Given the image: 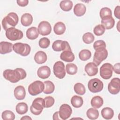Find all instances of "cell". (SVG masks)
I'll return each mask as SVG.
<instances>
[{
    "label": "cell",
    "instance_id": "9a60e30c",
    "mask_svg": "<svg viewBox=\"0 0 120 120\" xmlns=\"http://www.w3.org/2000/svg\"><path fill=\"white\" fill-rule=\"evenodd\" d=\"M84 70L87 75L90 76L96 75L98 72V67L94 62L87 63L85 66Z\"/></svg>",
    "mask_w": 120,
    "mask_h": 120
},
{
    "label": "cell",
    "instance_id": "9c48e42d",
    "mask_svg": "<svg viewBox=\"0 0 120 120\" xmlns=\"http://www.w3.org/2000/svg\"><path fill=\"white\" fill-rule=\"evenodd\" d=\"M113 70V68L111 64L105 63L100 68V75L104 79H109L112 76Z\"/></svg>",
    "mask_w": 120,
    "mask_h": 120
},
{
    "label": "cell",
    "instance_id": "8d00e7d4",
    "mask_svg": "<svg viewBox=\"0 0 120 120\" xmlns=\"http://www.w3.org/2000/svg\"><path fill=\"white\" fill-rule=\"evenodd\" d=\"M95 39V37L93 34L90 32H87L83 34L82 36L83 41L87 44H89L92 43Z\"/></svg>",
    "mask_w": 120,
    "mask_h": 120
},
{
    "label": "cell",
    "instance_id": "ee69618b",
    "mask_svg": "<svg viewBox=\"0 0 120 120\" xmlns=\"http://www.w3.org/2000/svg\"><path fill=\"white\" fill-rule=\"evenodd\" d=\"M17 4L21 7H25L26 6L28 3L29 0H17L16 1Z\"/></svg>",
    "mask_w": 120,
    "mask_h": 120
},
{
    "label": "cell",
    "instance_id": "7a4b0ae2",
    "mask_svg": "<svg viewBox=\"0 0 120 120\" xmlns=\"http://www.w3.org/2000/svg\"><path fill=\"white\" fill-rule=\"evenodd\" d=\"M18 16L14 12L9 13L2 21V25L6 31L9 28L15 27L18 22Z\"/></svg>",
    "mask_w": 120,
    "mask_h": 120
},
{
    "label": "cell",
    "instance_id": "4dcf8cb0",
    "mask_svg": "<svg viewBox=\"0 0 120 120\" xmlns=\"http://www.w3.org/2000/svg\"><path fill=\"white\" fill-rule=\"evenodd\" d=\"M73 2L69 0H62L60 4V8L64 11H69L73 7Z\"/></svg>",
    "mask_w": 120,
    "mask_h": 120
},
{
    "label": "cell",
    "instance_id": "603a6c76",
    "mask_svg": "<svg viewBox=\"0 0 120 120\" xmlns=\"http://www.w3.org/2000/svg\"><path fill=\"white\" fill-rule=\"evenodd\" d=\"M26 37L30 40L36 39L39 36L38 29L35 27H31L29 28L26 31Z\"/></svg>",
    "mask_w": 120,
    "mask_h": 120
},
{
    "label": "cell",
    "instance_id": "5bb4252c",
    "mask_svg": "<svg viewBox=\"0 0 120 120\" xmlns=\"http://www.w3.org/2000/svg\"><path fill=\"white\" fill-rule=\"evenodd\" d=\"M38 30L39 33L42 36L48 35L51 32V25L47 21H42L38 24Z\"/></svg>",
    "mask_w": 120,
    "mask_h": 120
},
{
    "label": "cell",
    "instance_id": "4316f807",
    "mask_svg": "<svg viewBox=\"0 0 120 120\" xmlns=\"http://www.w3.org/2000/svg\"><path fill=\"white\" fill-rule=\"evenodd\" d=\"M103 99L99 96H96L92 98L91 100V106L95 108H99L101 107L103 105Z\"/></svg>",
    "mask_w": 120,
    "mask_h": 120
},
{
    "label": "cell",
    "instance_id": "d6a6232c",
    "mask_svg": "<svg viewBox=\"0 0 120 120\" xmlns=\"http://www.w3.org/2000/svg\"><path fill=\"white\" fill-rule=\"evenodd\" d=\"M91 56V53L90 50L87 49H83L81 50L79 53V58L82 61L88 60Z\"/></svg>",
    "mask_w": 120,
    "mask_h": 120
},
{
    "label": "cell",
    "instance_id": "8fae6325",
    "mask_svg": "<svg viewBox=\"0 0 120 120\" xmlns=\"http://www.w3.org/2000/svg\"><path fill=\"white\" fill-rule=\"evenodd\" d=\"M52 48L54 51L60 52L64 50H71L68 43L66 41L57 40L55 41L52 45Z\"/></svg>",
    "mask_w": 120,
    "mask_h": 120
},
{
    "label": "cell",
    "instance_id": "30bf717a",
    "mask_svg": "<svg viewBox=\"0 0 120 120\" xmlns=\"http://www.w3.org/2000/svg\"><path fill=\"white\" fill-rule=\"evenodd\" d=\"M53 73L55 76L59 79H63L65 75V65L63 62L60 61H57L55 63L53 67Z\"/></svg>",
    "mask_w": 120,
    "mask_h": 120
},
{
    "label": "cell",
    "instance_id": "c3c4849f",
    "mask_svg": "<svg viewBox=\"0 0 120 120\" xmlns=\"http://www.w3.org/2000/svg\"><path fill=\"white\" fill-rule=\"evenodd\" d=\"M119 23H120V21H119V22H118V24H117V30H118L119 31H120V30H119V29H118V27H119Z\"/></svg>",
    "mask_w": 120,
    "mask_h": 120
},
{
    "label": "cell",
    "instance_id": "484cf974",
    "mask_svg": "<svg viewBox=\"0 0 120 120\" xmlns=\"http://www.w3.org/2000/svg\"><path fill=\"white\" fill-rule=\"evenodd\" d=\"M101 115L105 120L111 119L114 115L113 110L110 107H105L101 110Z\"/></svg>",
    "mask_w": 120,
    "mask_h": 120
},
{
    "label": "cell",
    "instance_id": "52a82bcc",
    "mask_svg": "<svg viewBox=\"0 0 120 120\" xmlns=\"http://www.w3.org/2000/svg\"><path fill=\"white\" fill-rule=\"evenodd\" d=\"M103 82L96 78L90 80L88 83L89 90L93 93H97L103 90Z\"/></svg>",
    "mask_w": 120,
    "mask_h": 120
},
{
    "label": "cell",
    "instance_id": "b9f144b4",
    "mask_svg": "<svg viewBox=\"0 0 120 120\" xmlns=\"http://www.w3.org/2000/svg\"><path fill=\"white\" fill-rule=\"evenodd\" d=\"M93 47L95 50H96L98 48H106V44L105 42L102 40H97L94 43Z\"/></svg>",
    "mask_w": 120,
    "mask_h": 120
},
{
    "label": "cell",
    "instance_id": "7c38bea8",
    "mask_svg": "<svg viewBox=\"0 0 120 120\" xmlns=\"http://www.w3.org/2000/svg\"><path fill=\"white\" fill-rule=\"evenodd\" d=\"M109 92L112 94H117L120 90V81L119 78H113L111 80L108 85Z\"/></svg>",
    "mask_w": 120,
    "mask_h": 120
},
{
    "label": "cell",
    "instance_id": "d6986e66",
    "mask_svg": "<svg viewBox=\"0 0 120 120\" xmlns=\"http://www.w3.org/2000/svg\"><path fill=\"white\" fill-rule=\"evenodd\" d=\"M13 45L11 43L2 41L0 43V53L2 54L9 53L12 51Z\"/></svg>",
    "mask_w": 120,
    "mask_h": 120
},
{
    "label": "cell",
    "instance_id": "83f0119b",
    "mask_svg": "<svg viewBox=\"0 0 120 120\" xmlns=\"http://www.w3.org/2000/svg\"><path fill=\"white\" fill-rule=\"evenodd\" d=\"M44 90L43 92L46 94L52 93L55 89V86L53 82L50 81H46L44 82Z\"/></svg>",
    "mask_w": 120,
    "mask_h": 120
},
{
    "label": "cell",
    "instance_id": "bcb514c9",
    "mask_svg": "<svg viewBox=\"0 0 120 120\" xmlns=\"http://www.w3.org/2000/svg\"><path fill=\"white\" fill-rule=\"evenodd\" d=\"M59 117V112H55L53 115V119L54 120H61L60 118L58 117Z\"/></svg>",
    "mask_w": 120,
    "mask_h": 120
},
{
    "label": "cell",
    "instance_id": "f546056e",
    "mask_svg": "<svg viewBox=\"0 0 120 120\" xmlns=\"http://www.w3.org/2000/svg\"><path fill=\"white\" fill-rule=\"evenodd\" d=\"M16 112L19 114H23L26 113L28 110V106L26 103L24 102L19 103L15 107Z\"/></svg>",
    "mask_w": 120,
    "mask_h": 120
},
{
    "label": "cell",
    "instance_id": "ba28073f",
    "mask_svg": "<svg viewBox=\"0 0 120 120\" xmlns=\"http://www.w3.org/2000/svg\"><path fill=\"white\" fill-rule=\"evenodd\" d=\"M6 36L9 40L15 41L22 39L23 37V33L21 30L12 27L6 31Z\"/></svg>",
    "mask_w": 120,
    "mask_h": 120
},
{
    "label": "cell",
    "instance_id": "74e56055",
    "mask_svg": "<svg viewBox=\"0 0 120 120\" xmlns=\"http://www.w3.org/2000/svg\"><path fill=\"white\" fill-rule=\"evenodd\" d=\"M105 29L102 24H98L95 27L93 30L94 33L98 36L102 35L105 32Z\"/></svg>",
    "mask_w": 120,
    "mask_h": 120
},
{
    "label": "cell",
    "instance_id": "ffe728a7",
    "mask_svg": "<svg viewBox=\"0 0 120 120\" xmlns=\"http://www.w3.org/2000/svg\"><path fill=\"white\" fill-rule=\"evenodd\" d=\"M60 58L66 62H72L75 60V55L71 50H64L61 52Z\"/></svg>",
    "mask_w": 120,
    "mask_h": 120
},
{
    "label": "cell",
    "instance_id": "60d3db41",
    "mask_svg": "<svg viewBox=\"0 0 120 120\" xmlns=\"http://www.w3.org/2000/svg\"><path fill=\"white\" fill-rule=\"evenodd\" d=\"M45 101V107L49 108L52 106L55 102L54 98L51 96L46 97L44 98Z\"/></svg>",
    "mask_w": 120,
    "mask_h": 120
},
{
    "label": "cell",
    "instance_id": "f1b7e54d",
    "mask_svg": "<svg viewBox=\"0 0 120 120\" xmlns=\"http://www.w3.org/2000/svg\"><path fill=\"white\" fill-rule=\"evenodd\" d=\"M71 103L73 107L79 108L82 106L83 103V99L81 97L75 95L71 99Z\"/></svg>",
    "mask_w": 120,
    "mask_h": 120
},
{
    "label": "cell",
    "instance_id": "836d02e7",
    "mask_svg": "<svg viewBox=\"0 0 120 120\" xmlns=\"http://www.w3.org/2000/svg\"><path fill=\"white\" fill-rule=\"evenodd\" d=\"M74 89L75 92L80 95H83L85 93L86 90L83 84L81 83H76L75 84Z\"/></svg>",
    "mask_w": 120,
    "mask_h": 120
},
{
    "label": "cell",
    "instance_id": "e575fe53",
    "mask_svg": "<svg viewBox=\"0 0 120 120\" xmlns=\"http://www.w3.org/2000/svg\"><path fill=\"white\" fill-rule=\"evenodd\" d=\"M66 70L68 74L74 75L77 72V67L74 63H68L66 65Z\"/></svg>",
    "mask_w": 120,
    "mask_h": 120
},
{
    "label": "cell",
    "instance_id": "2e32d148",
    "mask_svg": "<svg viewBox=\"0 0 120 120\" xmlns=\"http://www.w3.org/2000/svg\"><path fill=\"white\" fill-rule=\"evenodd\" d=\"M51 74V69L47 66H42L38 70L37 75L38 76L43 79L48 78Z\"/></svg>",
    "mask_w": 120,
    "mask_h": 120
},
{
    "label": "cell",
    "instance_id": "6da1fadb",
    "mask_svg": "<svg viewBox=\"0 0 120 120\" xmlns=\"http://www.w3.org/2000/svg\"><path fill=\"white\" fill-rule=\"evenodd\" d=\"M4 77L12 83H16L20 80L24 79L27 75L25 71L21 68H17L14 70L6 69L3 73Z\"/></svg>",
    "mask_w": 120,
    "mask_h": 120
},
{
    "label": "cell",
    "instance_id": "7402d4cb",
    "mask_svg": "<svg viewBox=\"0 0 120 120\" xmlns=\"http://www.w3.org/2000/svg\"><path fill=\"white\" fill-rule=\"evenodd\" d=\"M34 60L35 62L38 64H43L47 60L46 54L43 51H38L35 55Z\"/></svg>",
    "mask_w": 120,
    "mask_h": 120
},
{
    "label": "cell",
    "instance_id": "7dc6e473",
    "mask_svg": "<svg viewBox=\"0 0 120 120\" xmlns=\"http://www.w3.org/2000/svg\"><path fill=\"white\" fill-rule=\"evenodd\" d=\"M21 120H32V119L29 116H24L21 118Z\"/></svg>",
    "mask_w": 120,
    "mask_h": 120
},
{
    "label": "cell",
    "instance_id": "44dd1931",
    "mask_svg": "<svg viewBox=\"0 0 120 120\" xmlns=\"http://www.w3.org/2000/svg\"><path fill=\"white\" fill-rule=\"evenodd\" d=\"M86 11L85 6L82 3L76 4L74 8V13L77 16H81L84 15Z\"/></svg>",
    "mask_w": 120,
    "mask_h": 120
},
{
    "label": "cell",
    "instance_id": "4fadbf2b",
    "mask_svg": "<svg viewBox=\"0 0 120 120\" xmlns=\"http://www.w3.org/2000/svg\"><path fill=\"white\" fill-rule=\"evenodd\" d=\"M72 108L68 104H62L60 108L59 111V117L61 120H67L70 117L72 114Z\"/></svg>",
    "mask_w": 120,
    "mask_h": 120
},
{
    "label": "cell",
    "instance_id": "8992f818",
    "mask_svg": "<svg viewBox=\"0 0 120 120\" xmlns=\"http://www.w3.org/2000/svg\"><path fill=\"white\" fill-rule=\"evenodd\" d=\"M95 51L93 60V62L98 66L106 59L108 56V52L105 48H98Z\"/></svg>",
    "mask_w": 120,
    "mask_h": 120
},
{
    "label": "cell",
    "instance_id": "cb8c5ba5",
    "mask_svg": "<svg viewBox=\"0 0 120 120\" xmlns=\"http://www.w3.org/2000/svg\"><path fill=\"white\" fill-rule=\"evenodd\" d=\"M33 21V17L31 14L29 13H25L21 18L22 24L25 27H27L31 24Z\"/></svg>",
    "mask_w": 120,
    "mask_h": 120
},
{
    "label": "cell",
    "instance_id": "ab89813d",
    "mask_svg": "<svg viewBox=\"0 0 120 120\" xmlns=\"http://www.w3.org/2000/svg\"><path fill=\"white\" fill-rule=\"evenodd\" d=\"M100 17L102 19L103 17L105 16H112V13L111 10L107 7H105L101 9L99 13Z\"/></svg>",
    "mask_w": 120,
    "mask_h": 120
},
{
    "label": "cell",
    "instance_id": "7bdbcfd3",
    "mask_svg": "<svg viewBox=\"0 0 120 120\" xmlns=\"http://www.w3.org/2000/svg\"><path fill=\"white\" fill-rule=\"evenodd\" d=\"M114 14L115 16L118 19H120V6H117L115 7Z\"/></svg>",
    "mask_w": 120,
    "mask_h": 120
},
{
    "label": "cell",
    "instance_id": "f35d334b",
    "mask_svg": "<svg viewBox=\"0 0 120 120\" xmlns=\"http://www.w3.org/2000/svg\"><path fill=\"white\" fill-rule=\"evenodd\" d=\"M50 40L47 38H42L39 40L38 45L39 46L43 49L47 48L50 45Z\"/></svg>",
    "mask_w": 120,
    "mask_h": 120
},
{
    "label": "cell",
    "instance_id": "e0dca14e",
    "mask_svg": "<svg viewBox=\"0 0 120 120\" xmlns=\"http://www.w3.org/2000/svg\"><path fill=\"white\" fill-rule=\"evenodd\" d=\"M14 96L17 100H21L23 99L26 95V91L23 86L20 85L15 88L14 91Z\"/></svg>",
    "mask_w": 120,
    "mask_h": 120
},
{
    "label": "cell",
    "instance_id": "f6af8a7d",
    "mask_svg": "<svg viewBox=\"0 0 120 120\" xmlns=\"http://www.w3.org/2000/svg\"><path fill=\"white\" fill-rule=\"evenodd\" d=\"M113 69L114 71V72L117 74H120V63H116L114 66L113 67Z\"/></svg>",
    "mask_w": 120,
    "mask_h": 120
},
{
    "label": "cell",
    "instance_id": "d590c367",
    "mask_svg": "<svg viewBox=\"0 0 120 120\" xmlns=\"http://www.w3.org/2000/svg\"><path fill=\"white\" fill-rule=\"evenodd\" d=\"M1 116L4 120H14L15 119V114L10 110H6L3 112Z\"/></svg>",
    "mask_w": 120,
    "mask_h": 120
},
{
    "label": "cell",
    "instance_id": "d4e9b609",
    "mask_svg": "<svg viewBox=\"0 0 120 120\" xmlns=\"http://www.w3.org/2000/svg\"><path fill=\"white\" fill-rule=\"evenodd\" d=\"M53 30L54 33L58 35L63 34L66 30V26L65 24L61 22H57L54 26Z\"/></svg>",
    "mask_w": 120,
    "mask_h": 120
},
{
    "label": "cell",
    "instance_id": "ac0fdd59",
    "mask_svg": "<svg viewBox=\"0 0 120 120\" xmlns=\"http://www.w3.org/2000/svg\"><path fill=\"white\" fill-rule=\"evenodd\" d=\"M101 23L105 29L109 30L113 27L115 24V21L113 17L110 16H105L102 19Z\"/></svg>",
    "mask_w": 120,
    "mask_h": 120
},
{
    "label": "cell",
    "instance_id": "5b68a950",
    "mask_svg": "<svg viewBox=\"0 0 120 120\" xmlns=\"http://www.w3.org/2000/svg\"><path fill=\"white\" fill-rule=\"evenodd\" d=\"M44 83L40 81H36L28 87L29 93L32 96L37 95L42 92L44 90Z\"/></svg>",
    "mask_w": 120,
    "mask_h": 120
},
{
    "label": "cell",
    "instance_id": "1f68e13d",
    "mask_svg": "<svg viewBox=\"0 0 120 120\" xmlns=\"http://www.w3.org/2000/svg\"><path fill=\"white\" fill-rule=\"evenodd\" d=\"M87 116L90 120H96L99 116L98 111L94 108H90L86 112Z\"/></svg>",
    "mask_w": 120,
    "mask_h": 120
},
{
    "label": "cell",
    "instance_id": "277c9868",
    "mask_svg": "<svg viewBox=\"0 0 120 120\" xmlns=\"http://www.w3.org/2000/svg\"><path fill=\"white\" fill-rule=\"evenodd\" d=\"M13 49L17 54L22 56L28 55L30 52V47L27 44L22 43H16L13 45Z\"/></svg>",
    "mask_w": 120,
    "mask_h": 120
},
{
    "label": "cell",
    "instance_id": "3957f363",
    "mask_svg": "<svg viewBox=\"0 0 120 120\" xmlns=\"http://www.w3.org/2000/svg\"><path fill=\"white\" fill-rule=\"evenodd\" d=\"M44 107V99L41 98H35L33 101L30 107V110L32 114L38 115L42 112Z\"/></svg>",
    "mask_w": 120,
    "mask_h": 120
}]
</instances>
